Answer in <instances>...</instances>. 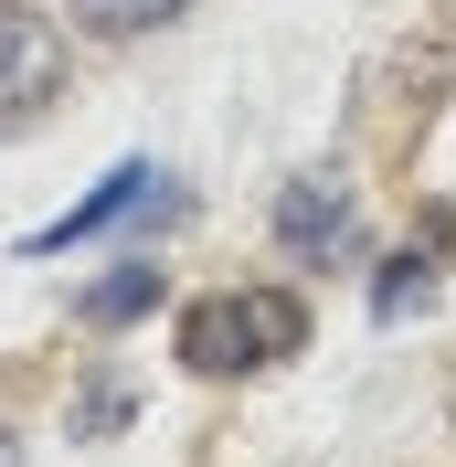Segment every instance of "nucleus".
<instances>
[{
	"label": "nucleus",
	"instance_id": "f257e3e1",
	"mask_svg": "<svg viewBox=\"0 0 456 467\" xmlns=\"http://www.w3.org/2000/svg\"><path fill=\"white\" fill-rule=\"evenodd\" d=\"M171 350H181V372L233 382V372H255V361L308 350V308H297V287H223V297H192L181 308Z\"/></svg>",
	"mask_w": 456,
	"mask_h": 467
},
{
	"label": "nucleus",
	"instance_id": "f03ea898",
	"mask_svg": "<svg viewBox=\"0 0 456 467\" xmlns=\"http://www.w3.org/2000/svg\"><path fill=\"white\" fill-rule=\"evenodd\" d=\"M276 255L286 265H350L361 255V202L340 171H297L276 192Z\"/></svg>",
	"mask_w": 456,
	"mask_h": 467
},
{
	"label": "nucleus",
	"instance_id": "7ed1b4c3",
	"mask_svg": "<svg viewBox=\"0 0 456 467\" xmlns=\"http://www.w3.org/2000/svg\"><path fill=\"white\" fill-rule=\"evenodd\" d=\"M54 96H64V22L32 0H0V128H32Z\"/></svg>",
	"mask_w": 456,
	"mask_h": 467
},
{
	"label": "nucleus",
	"instance_id": "20e7f679",
	"mask_svg": "<svg viewBox=\"0 0 456 467\" xmlns=\"http://www.w3.org/2000/svg\"><path fill=\"white\" fill-rule=\"evenodd\" d=\"M139 202H160V171H149V160H117V171L96 181V192H86V202H75V213H64V223H43V234H32V255H54V244H86V234L128 223V213H139Z\"/></svg>",
	"mask_w": 456,
	"mask_h": 467
},
{
	"label": "nucleus",
	"instance_id": "39448f33",
	"mask_svg": "<svg viewBox=\"0 0 456 467\" xmlns=\"http://www.w3.org/2000/svg\"><path fill=\"white\" fill-rule=\"evenodd\" d=\"M149 308H160V265H149V255H128L117 276L86 287V329H139Z\"/></svg>",
	"mask_w": 456,
	"mask_h": 467
},
{
	"label": "nucleus",
	"instance_id": "423d86ee",
	"mask_svg": "<svg viewBox=\"0 0 456 467\" xmlns=\"http://www.w3.org/2000/svg\"><path fill=\"white\" fill-rule=\"evenodd\" d=\"M64 11H75V32H86V43H139V32L181 22L192 0H64Z\"/></svg>",
	"mask_w": 456,
	"mask_h": 467
},
{
	"label": "nucleus",
	"instance_id": "0eeeda50",
	"mask_svg": "<svg viewBox=\"0 0 456 467\" xmlns=\"http://www.w3.org/2000/svg\"><path fill=\"white\" fill-rule=\"evenodd\" d=\"M425 297H435V265H425V255H393L382 276H371V319L393 329V319H414Z\"/></svg>",
	"mask_w": 456,
	"mask_h": 467
},
{
	"label": "nucleus",
	"instance_id": "6e6552de",
	"mask_svg": "<svg viewBox=\"0 0 456 467\" xmlns=\"http://www.w3.org/2000/svg\"><path fill=\"white\" fill-rule=\"evenodd\" d=\"M128 425V382H86L75 393V436H117Z\"/></svg>",
	"mask_w": 456,
	"mask_h": 467
},
{
	"label": "nucleus",
	"instance_id": "1a4fd4ad",
	"mask_svg": "<svg viewBox=\"0 0 456 467\" xmlns=\"http://www.w3.org/2000/svg\"><path fill=\"white\" fill-rule=\"evenodd\" d=\"M0 467H22V436H11V425H0Z\"/></svg>",
	"mask_w": 456,
	"mask_h": 467
},
{
	"label": "nucleus",
	"instance_id": "9d476101",
	"mask_svg": "<svg viewBox=\"0 0 456 467\" xmlns=\"http://www.w3.org/2000/svg\"><path fill=\"white\" fill-rule=\"evenodd\" d=\"M446 32H456V0H446Z\"/></svg>",
	"mask_w": 456,
	"mask_h": 467
}]
</instances>
